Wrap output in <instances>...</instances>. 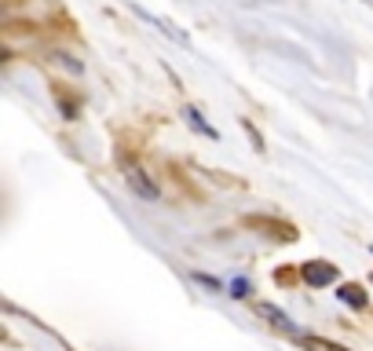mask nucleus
<instances>
[{
  "instance_id": "1",
  "label": "nucleus",
  "mask_w": 373,
  "mask_h": 351,
  "mask_svg": "<svg viewBox=\"0 0 373 351\" xmlns=\"http://www.w3.org/2000/svg\"><path fill=\"white\" fill-rule=\"evenodd\" d=\"M300 278H304V285H311V289L333 285L337 282V263H329V260H307L304 268H300Z\"/></svg>"
},
{
  "instance_id": "2",
  "label": "nucleus",
  "mask_w": 373,
  "mask_h": 351,
  "mask_svg": "<svg viewBox=\"0 0 373 351\" xmlns=\"http://www.w3.org/2000/svg\"><path fill=\"white\" fill-rule=\"evenodd\" d=\"M257 315H260V318H263V322H268V326H274V329H279V333L300 337V326H296V322H293V318L282 311L279 304H268V300H260V304H257Z\"/></svg>"
},
{
  "instance_id": "3",
  "label": "nucleus",
  "mask_w": 373,
  "mask_h": 351,
  "mask_svg": "<svg viewBox=\"0 0 373 351\" xmlns=\"http://www.w3.org/2000/svg\"><path fill=\"white\" fill-rule=\"evenodd\" d=\"M125 183H129V187H132V194H136V198H143V201H157V198H162L157 183L143 172V168H129V172H125Z\"/></svg>"
},
{
  "instance_id": "4",
  "label": "nucleus",
  "mask_w": 373,
  "mask_h": 351,
  "mask_svg": "<svg viewBox=\"0 0 373 351\" xmlns=\"http://www.w3.org/2000/svg\"><path fill=\"white\" fill-rule=\"evenodd\" d=\"M337 300L348 304V307H355V311H362V307L370 304V296H366V289H362L359 282H340L337 285Z\"/></svg>"
},
{
  "instance_id": "5",
  "label": "nucleus",
  "mask_w": 373,
  "mask_h": 351,
  "mask_svg": "<svg viewBox=\"0 0 373 351\" xmlns=\"http://www.w3.org/2000/svg\"><path fill=\"white\" fill-rule=\"evenodd\" d=\"M183 121H187V125H190V129H194V132L209 135V140H220V132L212 129V125L205 121V117H201V110H194V106H183Z\"/></svg>"
},
{
  "instance_id": "6",
  "label": "nucleus",
  "mask_w": 373,
  "mask_h": 351,
  "mask_svg": "<svg viewBox=\"0 0 373 351\" xmlns=\"http://www.w3.org/2000/svg\"><path fill=\"white\" fill-rule=\"evenodd\" d=\"M245 223H249V227H268V231H279L282 234V242H296V227H290V223H279V220H260V216H249V220H245Z\"/></svg>"
},
{
  "instance_id": "7",
  "label": "nucleus",
  "mask_w": 373,
  "mask_h": 351,
  "mask_svg": "<svg viewBox=\"0 0 373 351\" xmlns=\"http://www.w3.org/2000/svg\"><path fill=\"white\" fill-rule=\"evenodd\" d=\"M300 348L304 351H348L344 344H333L326 337H307V333H300Z\"/></svg>"
},
{
  "instance_id": "8",
  "label": "nucleus",
  "mask_w": 373,
  "mask_h": 351,
  "mask_svg": "<svg viewBox=\"0 0 373 351\" xmlns=\"http://www.w3.org/2000/svg\"><path fill=\"white\" fill-rule=\"evenodd\" d=\"M51 62H59V66H66V70L73 73V77H81V73H84V62H77V59L70 55V51H55V55H51Z\"/></svg>"
},
{
  "instance_id": "9",
  "label": "nucleus",
  "mask_w": 373,
  "mask_h": 351,
  "mask_svg": "<svg viewBox=\"0 0 373 351\" xmlns=\"http://www.w3.org/2000/svg\"><path fill=\"white\" fill-rule=\"evenodd\" d=\"M249 293H253V282H249V278H231L227 296H234V300H245Z\"/></svg>"
},
{
  "instance_id": "10",
  "label": "nucleus",
  "mask_w": 373,
  "mask_h": 351,
  "mask_svg": "<svg viewBox=\"0 0 373 351\" xmlns=\"http://www.w3.org/2000/svg\"><path fill=\"white\" fill-rule=\"evenodd\" d=\"M194 278H198L201 285H205V289H220V282L212 278V274H201V271H194Z\"/></svg>"
}]
</instances>
